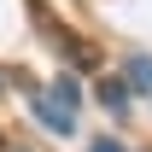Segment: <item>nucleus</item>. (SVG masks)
<instances>
[{"mask_svg":"<svg viewBox=\"0 0 152 152\" xmlns=\"http://www.w3.org/2000/svg\"><path fill=\"white\" fill-rule=\"evenodd\" d=\"M0 152H6V140H0Z\"/></svg>","mask_w":152,"mask_h":152,"instance_id":"obj_5","label":"nucleus"},{"mask_svg":"<svg viewBox=\"0 0 152 152\" xmlns=\"http://www.w3.org/2000/svg\"><path fill=\"white\" fill-rule=\"evenodd\" d=\"M129 82H134V88H152V64H146V58H129Z\"/></svg>","mask_w":152,"mask_h":152,"instance_id":"obj_3","label":"nucleus"},{"mask_svg":"<svg viewBox=\"0 0 152 152\" xmlns=\"http://www.w3.org/2000/svg\"><path fill=\"white\" fill-rule=\"evenodd\" d=\"M99 99H105L111 111H129V88H123V82H99Z\"/></svg>","mask_w":152,"mask_h":152,"instance_id":"obj_2","label":"nucleus"},{"mask_svg":"<svg viewBox=\"0 0 152 152\" xmlns=\"http://www.w3.org/2000/svg\"><path fill=\"white\" fill-rule=\"evenodd\" d=\"M94 152H123V146H117V140H105V134H99V140H94Z\"/></svg>","mask_w":152,"mask_h":152,"instance_id":"obj_4","label":"nucleus"},{"mask_svg":"<svg viewBox=\"0 0 152 152\" xmlns=\"http://www.w3.org/2000/svg\"><path fill=\"white\" fill-rule=\"evenodd\" d=\"M35 117H41L53 134H70V129H76V111H70V105H58L53 94H41V99H35Z\"/></svg>","mask_w":152,"mask_h":152,"instance_id":"obj_1","label":"nucleus"}]
</instances>
